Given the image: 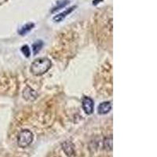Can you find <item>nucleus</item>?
<instances>
[{
    "mask_svg": "<svg viewBox=\"0 0 157 157\" xmlns=\"http://www.w3.org/2000/svg\"><path fill=\"white\" fill-rule=\"evenodd\" d=\"M51 67V61L50 59L43 57V58L36 59L32 62L31 65L30 71L34 75H42L45 74Z\"/></svg>",
    "mask_w": 157,
    "mask_h": 157,
    "instance_id": "obj_1",
    "label": "nucleus"
},
{
    "mask_svg": "<svg viewBox=\"0 0 157 157\" xmlns=\"http://www.w3.org/2000/svg\"><path fill=\"white\" fill-rule=\"evenodd\" d=\"M33 141V134L29 130H23L17 137V144L21 148H26Z\"/></svg>",
    "mask_w": 157,
    "mask_h": 157,
    "instance_id": "obj_2",
    "label": "nucleus"
},
{
    "mask_svg": "<svg viewBox=\"0 0 157 157\" xmlns=\"http://www.w3.org/2000/svg\"><path fill=\"white\" fill-rule=\"evenodd\" d=\"M94 101L90 98L85 97L82 99V109L85 113L87 115H90L94 112Z\"/></svg>",
    "mask_w": 157,
    "mask_h": 157,
    "instance_id": "obj_3",
    "label": "nucleus"
},
{
    "mask_svg": "<svg viewBox=\"0 0 157 157\" xmlns=\"http://www.w3.org/2000/svg\"><path fill=\"white\" fill-rule=\"evenodd\" d=\"M75 8H76V6H71V7L68 8V9L65 10L64 12L60 13L57 14L56 16H54V18H53V20H54L55 22H61V21H63L64 18L66 17V16H68V14H70V13H71L75 9Z\"/></svg>",
    "mask_w": 157,
    "mask_h": 157,
    "instance_id": "obj_4",
    "label": "nucleus"
},
{
    "mask_svg": "<svg viewBox=\"0 0 157 157\" xmlns=\"http://www.w3.org/2000/svg\"><path fill=\"white\" fill-rule=\"evenodd\" d=\"M111 109H112V105H111L110 102L105 101L98 105V112L101 115H105L110 112Z\"/></svg>",
    "mask_w": 157,
    "mask_h": 157,
    "instance_id": "obj_5",
    "label": "nucleus"
},
{
    "mask_svg": "<svg viewBox=\"0 0 157 157\" xmlns=\"http://www.w3.org/2000/svg\"><path fill=\"white\" fill-rule=\"evenodd\" d=\"M62 148L64 150V152H65L68 156L71 157L75 154V151H74V146L72 145V143L70 141H65L63 143Z\"/></svg>",
    "mask_w": 157,
    "mask_h": 157,
    "instance_id": "obj_6",
    "label": "nucleus"
},
{
    "mask_svg": "<svg viewBox=\"0 0 157 157\" xmlns=\"http://www.w3.org/2000/svg\"><path fill=\"white\" fill-rule=\"evenodd\" d=\"M23 97L25 99L29 101H34L36 98V93L34 90L30 87H26L23 92Z\"/></svg>",
    "mask_w": 157,
    "mask_h": 157,
    "instance_id": "obj_7",
    "label": "nucleus"
},
{
    "mask_svg": "<svg viewBox=\"0 0 157 157\" xmlns=\"http://www.w3.org/2000/svg\"><path fill=\"white\" fill-rule=\"evenodd\" d=\"M35 27V24L34 23H28L25 25H24L23 27L21 29V30L19 31V34L21 35V36H25L27 33H29L30 31H32V29Z\"/></svg>",
    "mask_w": 157,
    "mask_h": 157,
    "instance_id": "obj_8",
    "label": "nucleus"
},
{
    "mask_svg": "<svg viewBox=\"0 0 157 157\" xmlns=\"http://www.w3.org/2000/svg\"><path fill=\"white\" fill-rule=\"evenodd\" d=\"M43 46V43L42 40H38L36 43H33V45H32V50H33V54H34V55L37 54L41 50Z\"/></svg>",
    "mask_w": 157,
    "mask_h": 157,
    "instance_id": "obj_9",
    "label": "nucleus"
},
{
    "mask_svg": "<svg viewBox=\"0 0 157 157\" xmlns=\"http://www.w3.org/2000/svg\"><path fill=\"white\" fill-rule=\"evenodd\" d=\"M104 147L106 150H112L113 148V140L112 137H107L104 141Z\"/></svg>",
    "mask_w": 157,
    "mask_h": 157,
    "instance_id": "obj_10",
    "label": "nucleus"
},
{
    "mask_svg": "<svg viewBox=\"0 0 157 157\" xmlns=\"http://www.w3.org/2000/svg\"><path fill=\"white\" fill-rule=\"evenodd\" d=\"M68 3V0H64V1H62V2H61V3H58V5L56 6L53 9V10H52V13H54L55 12V11L61 10V8L64 7V6H65Z\"/></svg>",
    "mask_w": 157,
    "mask_h": 157,
    "instance_id": "obj_11",
    "label": "nucleus"
},
{
    "mask_svg": "<svg viewBox=\"0 0 157 157\" xmlns=\"http://www.w3.org/2000/svg\"><path fill=\"white\" fill-rule=\"evenodd\" d=\"M21 52L23 53L24 55H25V57H29V56H30V54H31L30 48H29L28 45H24L23 47H22V48H21Z\"/></svg>",
    "mask_w": 157,
    "mask_h": 157,
    "instance_id": "obj_12",
    "label": "nucleus"
},
{
    "mask_svg": "<svg viewBox=\"0 0 157 157\" xmlns=\"http://www.w3.org/2000/svg\"><path fill=\"white\" fill-rule=\"evenodd\" d=\"M103 0H94L93 1V5H98V3H100L101 2H102Z\"/></svg>",
    "mask_w": 157,
    "mask_h": 157,
    "instance_id": "obj_13",
    "label": "nucleus"
}]
</instances>
